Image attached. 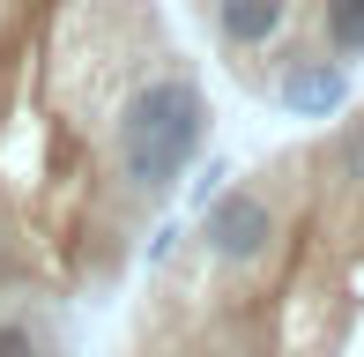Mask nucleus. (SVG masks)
I'll list each match as a JSON object with an SVG mask.
<instances>
[{"mask_svg": "<svg viewBox=\"0 0 364 357\" xmlns=\"http://www.w3.org/2000/svg\"><path fill=\"white\" fill-rule=\"evenodd\" d=\"M201 142H208V97L186 68H164L119 97L112 149H119V178L141 201H164L186 178V164L201 156Z\"/></svg>", "mask_w": 364, "mask_h": 357, "instance_id": "1", "label": "nucleus"}, {"mask_svg": "<svg viewBox=\"0 0 364 357\" xmlns=\"http://www.w3.org/2000/svg\"><path fill=\"white\" fill-rule=\"evenodd\" d=\"M283 238V216H275V193L268 186H230V193H208L201 208V253L216 268H253L275 253Z\"/></svg>", "mask_w": 364, "mask_h": 357, "instance_id": "2", "label": "nucleus"}, {"mask_svg": "<svg viewBox=\"0 0 364 357\" xmlns=\"http://www.w3.org/2000/svg\"><path fill=\"white\" fill-rule=\"evenodd\" d=\"M275 97H283V112H297V119H335L350 105V68L327 60V53H290Z\"/></svg>", "mask_w": 364, "mask_h": 357, "instance_id": "3", "label": "nucleus"}, {"mask_svg": "<svg viewBox=\"0 0 364 357\" xmlns=\"http://www.w3.org/2000/svg\"><path fill=\"white\" fill-rule=\"evenodd\" d=\"M208 15H216V38L230 53H268V45L290 30L297 0H208Z\"/></svg>", "mask_w": 364, "mask_h": 357, "instance_id": "4", "label": "nucleus"}, {"mask_svg": "<svg viewBox=\"0 0 364 357\" xmlns=\"http://www.w3.org/2000/svg\"><path fill=\"white\" fill-rule=\"evenodd\" d=\"M320 53L327 60H342V68H350V60H364V0H320Z\"/></svg>", "mask_w": 364, "mask_h": 357, "instance_id": "5", "label": "nucleus"}, {"mask_svg": "<svg viewBox=\"0 0 364 357\" xmlns=\"http://www.w3.org/2000/svg\"><path fill=\"white\" fill-rule=\"evenodd\" d=\"M0 357H45V350H38V335L23 320H0Z\"/></svg>", "mask_w": 364, "mask_h": 357, "instance_id": "6", "label": "nucleus"}]
</instances>
